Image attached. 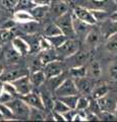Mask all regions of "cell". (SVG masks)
<instances>
[{
    "instance_id": "cell-12",
    "label": "cell",
    "mask_w": 117,
    "mask_h": 122,
    "mask_svg": "<svg viewBox=\"0 0 117 122\" xmlns=\"http://www.w3.org/2000/svg\"><path fill=\"white\" fill-rule=\"evenodd\" d=\"M102 40L104 39L102 37L99 28H93L89 30V33L85 37V44L86 45V47L91 49H95L97 46L100 45Z\"/></svg>"
},
{
    "instance_id": "cell-35",
    "label": "cell",
    "mask_w": 117,
    "mask_h": 122,
    "mask_svg": "<svg viewBox=\"0 0 117 122\" xmlns=\"http://www.w3.org/2000/svg\"><path fill=\"white\" fill-rule=\"evenodd\" d=\"M90 100L86 96H80L78 97V100H77V104H76V109L77 111H85L89 108V105H90Z\"/></svg>"
},
{
    "instance_id": "cell-34",
    "label": "cell",
    "mask_w": 117,
    "mask_h": 122,
    "mask_svg": "<svg viewBox=\"0 0 117 122\" xmlns=\"http://www.w3.org/2000/svg\"><path fill=\"white\" fill-rule=\"evenodd\" d=\"M37 4L33 0H20L16 5V10H31Z\"/></svg>"
},
{
    "instance_id": "cell-42",
    "label": "cell",
    "mask_w": 117,
    "mask_h": 122,
    "mask_svg": "<svg viewBox=\"0 0 117 122\" xmlns=\"http://www.w3.org/2000/svg\"><path fill=\"white\" fill-rule=\"evenodd\" d=\"M100 120H105V121H115L117 120V117L115 115V113L107 112V111H101L99 114Z\"/></svg>"
},
{
    "instance_id": "cell-1",
    "label": "cell",
    "mask_w": 117,
    "mask_h": 122,
    "mask_svg": "<svg viewBox=\"0 0 117 122\" xmlns=\"http://www.w3.org/2000/svg\"><path fill=\"white\" fill-rule=\"evenodd\" d=\"M6 106L11 110L14 117L17 120H29L30 115V107L22 99H12L10 102L6 103Z\"/></svg>"
},
{
    "instance_id": "cell-21",
    "label": "cell",
    "mask_w": 117,
    "mask_h": 122,
    "mask_svg": "<svg viewBox=\"0 0 117 122\" xmlns=\"http://www.w3.org/2000/svg\"><path fill=\"white\" fill-rule=\"evenodd\" d=\"M49 11H50V5H36L30 10V12L32 13L35 20H41L46 16Z\"/></svg>"
},
{
    "instance_id": "cell-53",
    "label": "cell",
    "mask_w": 117,
    "mask_h": 122,
    "mask_svg": "<svg viewBox=\"0 0 117 122\" xmlns=\"http://www.w3.org/2000/svg\"><path fill=\"white\" fill-rule=\"evenodd\" d=\"M114 1H115V3H116V4H117V0H114Z\"/></svg>"
},
{
    "instance_id": "cell-52",
    "label": "cell",
    "mask_w": 117,
    "mask_h": 122,
    "mask_svg": "<svg viewBox=\"0 0 117 122\" xmlns=\"http://www.w3.org/2000/svg\"><path fill=\"white\" fill-rule=\"evenodd\" d=\"M115 115H116V117H117V107H116V110H115Z\"/></svg>"
},
{
    "instance_id": "cell-36",
    "label": "cell",
    "mask_w": 117,
    "mask_h": 122,
    "mask_svg": "<svg viewBox=\"0 0 117 122\" xmlns=\"http://www.w3.org/2000/svg\"><path fill=\"white\" fill-rule=\"evenodd\" d=\"M13 34L10 30L8 29H3V30H0V45L7 43L8 41L12 40L13 39Z\"/></svg>"
},
{
    "instance_id": "cell-26",
    "label": "cell",
    "mask_w": 117,
    "mask_h": 122,
    "mask_svg": "<svg viewBox=\"0 0 117 122\" xmlns=\"http://www.w3.org/2000/svg\"><path fill=\"white\" fill-rule=\"evenodd\" d=\"M102 73V68L98 61H93L88 67V76L92 77L94 79L99 78Z\"/></svg>"
},
{
    "instance_id": "cell-44",
    "label": "cell",
    "mask_w": 117,
    "mask_h": 122,
    "mask_svg": "<svg viewBox=\"0 0 117 122\" xmlns=\"http://www.w3.org/2000/svg\"><path fill=\"white\" fill-rule=\"evenodd\" d=\"M12 99H14V96L12 95H10L9 93H7V92L3 91L0 93V103H3V104H6V103L10 102Z\"/></svg>"
},
{
    "instance_id": "cell-25",
    "label": "cell",
    "mask_w": 117,
    "mask_h": 122,
    "mask_svg": "<svg viewBox=\"0 0 117 122\" xmlns=\"http://www.w3.org/2000/svg\"><path fill=\"white\" fill-rule=\"evenodd\" d=\"M66 78H67L66 73L65 72H62L61 74H58L56 76H53V77H50V78H48L47 81H48V85L50 86V89L54 92Z\"/></svg>"
},
{
    "instance_id": "cell-24",
    "label": "cell",
    "mask_w": 117,
    "mask_h": 122,
    "mask_svg": "<svg viewBox=\"0 0 117 122\" xmlns=\"http://www.w3.org/2000/svg\"><path fill=\"white\" fill-rule=\"evenodd\" d=\"M40 94H41V97H42L45 109L48 110V111H52V110H53V106H54V101L55 100L52 98L51 93L46 89V90L41 91Z\"/></svg>"
},
{
    "instance_id": "cell-45",
    "label": "cell",
    "mask_w": 117,
    "mask_h": 122,
    "mask_svg": "<svg viewBox=\"0 0 117 122\" xmlns=\"http://www.w3.org/2000/svg\"><path fill=\"white\" fill-rule=\"evenodd\" d=\"M20 0H3V6L5 7L6 9H15L16 5Z\"/></svg>"
},
{
    "instance_id": "cell-40",
    "label": "cell",
    "mask_w": 117,
    "mask_h": 122,
    "mask_svg": "<svg viewBox=\"0 0 117 122\" xmlns=\"http://www.w3.org/2000/svg\"><path fill=\"white\" fill-rule=\"evenodd\" d=\"M88 111H91V112H93V113H95L97 114V115H99V114L101 113V108H100V106H99V103H98V101L96 100V99H91L90 100V105H89V108L86 109Z\"/></svg>"
},
{
    "instance_id": "cell-54",
    "label": "cell",
    "mask_w": 117,
    "mask_h": 122,
    "mask_svg": "<svg viewBox=\"0 0 117 122\" xmlns=\"http://www.w3.org/2000/svg\"><path fill=\"white\" fill-rule=\"evenodd\" d=\"M0 16H1V10H0Z\"/></svg>"
},
{
    "instance_id": "cell-11",
    "label": "cell",
    "mask_w": 117,
    "mask_h": 122,
    "mask_svg": "<svg viewBox=\"0 0 117 122\" xmlns=\"http://www.w3.org/2000/svg\"><path fill=\"white\" fill-rule=\"evenodd\" d=\"M64 69H65V64L61 61H59L58 59L53 60L51 62L47 63L46 65L44 66V72L46 74L47 79L50 77H53V76H56L58 74H61L62 72H64Z\"/></svg>"
},
{
    "instance_id": "cell-43",
    "label": "cell",
    "mask_w": 117,
    "mask_h": 122,
    "mask_svg": "<svg viewBox=\"0 0 117 122\" xmlns=\"http://www.w3.org/2000/svg\"><path fill=\"white\" fill-rule=\"evenodd\" d=\"M51 43L49 42V40L47 38H41L39 40V50L40 51H45V50H49V49H52Z\"/></svg>"
},
{
    "instance_id": "cell-48",
    "label": "cell",
    "mask_w": 117,
    "mask_h": 122,
    "mask_svg": "<svg viewBox=\"0 0 117 122\" xmlns=\"http://www.w3.org/2000/svg\"><path fill=\"white\" fill-rule=\"evenodd\" d=\"M110 17L112 18L113 20L117 21V10H116V11H114V12H112V13L110 14Z\"/></svg>"
},
{
    "instance_id": "cell-22",
    "label": "cell",
    "mask_w": 117,
    "mask_h": 122,
    "mask_svg": "<svg viewBox=\"0 0 117 122\" xmlns=\"http://www.w3.org/2000/svg\"><path fill=\"white\" fill-rule=\"evenodd\" d=\"M30 78H31V81L33 83L34 86L39 87L45 82V81L47 79L46 74L43 69H39V70H35L32 71L31 75H30Z\"/></svg>"
},
{
    "instance_id": "cell-38",
    "label": "cell",
    "mask_w": 117,
    "mask_h": 122,
    "mask_svg": "<svg viewBox=\"0 0 117 122\" xmlns=\"http://www.w3.org/2000/svg\"><path fill=\"white\" fill-rule=\"evenodd\" d=\"M37 20H34V21H30L27 22V24H21L22 25V30L25 32L29 35H32V34H35L37 30H38V25L36 24Z\"/></svg>"
},
{
    "instance_id": "cell-14",
    "label": "cell",
    "mask_w": 117,
    "mask_h": 122,
    "mask_svg": "<svg viewBox=\"0 0 117 122\" xmlns=\"http://www.w3.org/2000/svg\"><path fill=\"white\" fill-rule=\"evenodd\" d=\"M69 9L68 3L65 2L64 0H56L53 1L52 0V3L50 5V11L49 12L51 13L52 16H54L55 18H57L59 16H61L64 13H66Z\"/></svg>"
},
{
    "instance_id": "cell-41",
    "label": "cell",
    "mask_w": 117,
    "mask_h": 122,
    "mask_svg": "<svg viewBox=\"0 0 117 122\" xmlns=\"http://www.w3.org/2000/svg\"><path fill=\"white\" fill-rule=\"evenodd\" d=\"M2 89H3V91L7 92V93H9L10 95H12V96H14V97L18 96L15 87H14V86L10 81H4V82H3L2 83Z\"/></svg>"
},
{
    "instance_id": "cell-7",
    "label": "cell",
    "mask_w": 117,
    "mask_h": 122,
    "mask_svg": "<svg viewBox=\"0 0 117 122\" xmlns=\"http://www.w3.org/2000/svg\"><path fill=\"white\" fill-rule=\"evenodd\" d=\"M75 81V85L77 86L78 93L82 96H92L93 90L96 86V81L95 79L90 77V76H84V77H80V78H73Z\"/></svg>"
},
{
    "instance_id": "cell-8",
    "label": "cell",
    "mask_w": 117,
    "mask_h": 122,
    "mask_svg": "<svg viewBox=\"0 0 117 122\" xmlns=\"http://www.w3.org/2000/svg\"><path fill=\"white\" fill-rule=\"evenodd\" d=\"M98 28L100 30L104 41L117 35V21L113 20L111 17H108L106 20L100 21Z\"/></svg>"
},
{
    "instance_id": "cell-15",
    "label": "cell",
    "mask_w": 117,
    "mask_h": 122,
    "mask_svg": "<svg viewBox=\"0 0 117 122\" xmlns=\"http://www.w3.org/2000/svg\"><path fill=\"white\" fill-rule=\"evenodd\" d=\"M22 100H24L30 107H34V108H38L41 110H45V106L42 100V97H41L40 94L38 93H34V92H31L25 96L20 97Z\"/></svg>"
},
{
    "instance_id": "cell-17",
    "label": "cell",
    "mask_w": 117,
    "mask_h": 122,
    "mask_svg": "<svg viewBox=\"0 0 117 122\" xmlns=\"http://www.w3.org/2000/svg\"><path fill=\"white\" fill-rule=\"evenodd\" d=\"M12 47L20 56H25L31 52L30 44L20 37H15L12 39Z\"/></svg>"
},
{
    "instance_id": "cell-28",
    "label": "cell",
    "mask_w": 117,
    "mask_h": 122,
    "mask_svg": "<svg viewBox=\"0 0 117 122\" xmlns=\"http://www.w3.org/2000/svg\"><path fill=\"white\" fill-rule=\"evenodd\" d=\"M45 110H41L38 108H34L31 107L30 109V115H29V120L33 121H45Z\"/></svg>"
},
{
    "instance_id": "cell-30",
    "label": "cell",
    "mask_w": 117,
    "mask_h": 122,
    "mask_svg": "<svg viewBox=\"0 0 117 122\" xmlns=\"http://www.w3.org/2000/svg\"><path fill=\"white\" fill-rule=\"evenodd\" d=\"M20 55L15 51V49L13 47L7 49L5 51V60L8 63H11V64L16 63L18 61V59H20Z\"/></svg>"
},
{
    "instance_id": "cell-16",
    "label": "cell",
    "mask_w": 117,
    "mask_h": 122,
    "mask_svg": "<svg viewBox=\"0 0 117 122\" xmlns=\"http://www.w3.org/2000/svg\"><path fill=\"white\" fill-rule=\"evenodd\" d=\"M72 24H73L75 35L78 37H86V34L89 33V30H91V28L94 26V25L86 24L85 21H82L80 18H77L73 13H72Z\"/></svg>"
},
{
    "instance_id": "cell-47",
    "label": "cell",
    "mask_w": 117,
    "mask_h": 122,
    "mask_svg": "<svg viewBox=\"0 0 117 122\" xmlns=\"http://www.w3.org/2000/svg\"><path fill=\"white\" fill-rule=\"evenodd\" d=\"M37 5H51L52 0H33Z\"/></svg>"
},
{
    "instance_id": "cell-5",
    "label": "cell",
    "mask_w": 117,
    "mask_h": 122,
    "mask_svg": "<svg viewBox=\"0 0 117 122\" xmlns=\"http://www.w3.org/2000/svg\"><path fill=\"white\" fill-rule=\"evenodd\" d=\"M54 94L57 98L65 97V96H71V95H80L77 90V86L75 85L74 79L66 78L61 85H60L57 89L54 91Z\"/></svg>"
},
{
    "instance_id": "cell-37",
    "label": "cell",
    "mask_w": 117,
    "mask_h": 122,
    "mask_svg": "<svg viewBox=\"0 0 117 122\" xmlns=\"http://www.w3.org/2000/svg\"><path fill=\"white\" fill-rule=\"evenodd\" d=\"M107 51L112 52V53H116L117 52V35L113 36L110 39L106 40V44H105Z\"/></svg>"
},
{
    "instance_id": "cell-18",
    "label": "cell",
    "mask_w": 117,
    "mask_h": 122,
    "mask_svg": "<svg viewBox=\"0 0 117 122\" xmlns=\"http://www.w3.org/2000/svg\"><path fill=\"white\" fill-rule=\"evenodd\" d=\"M27 72L21 70L20 68L17 67H12L10 69H4V71L2 72V74L0 75V79L3 81H12L14 79H16L18 77H20L22 75H25Z\"/></svg>"
},
{
    "instance_id": "cell-39",
    "label": "cell",
    "mask_w": 117,
    "mask_h": 122,
    "mask_svg": "<svg viewBox=\"0 0 117 122\" xmlns=\"http://www.w3.org/2000/svg\"><path fill=\"white\" fill-rule=\"evenodd\" d=\"M108 75L112 81H117V60L113 61L108 66Z\"/></svg>"
},
{
    "instance_id": "cell-6",
    "label": "cell",
    "mask_w": 117,
    "mask_h": 122,
    "mask_svg": "<svg viewBox=\"0 0 117 122\" xmlns=\"http://www.w3.org/2000/svg\"><path fill=\"white\" fill-rule=\"evenodd\" d=\"M55 50L57 53L58 58L66 59L80 50V46L74 39H67L59 48L55 49Z\"/></svg>"
},
{
    "instance_id": "cell-46",
    "label": "cell",
    "mask_w": 117,
    "mask_h": 122,
    "mask_svg": "<svg viewBox=\"0 0 117 122\" xmlns=\"http://www.w3.org/2000/svg\"><path fill=\"white\" fill-rule=\"evenodd\" d=\"M86 121H100V117L99 115H97V114L91 112V111H88L86 110Z\"/></svg>"
},
{
    "instance_id": "cell-3",
    "label": "cell",
    "mask_w": 117,
    "mask_h": 122,
    "mask_svg": "<svg viewBox=\"0 0 117 122\" xmlns=\"http://www.w3.org/2000/svg\"><path fill=\"white\" fill-rule=\"evenodd\" d=\"M55 24L57 25L64 36H66L68 39H74L76 35H75L73 24H72V12L67 11L61 16L56 18Z\"/></svg>"
},
{
    "instance_id": "cell-19",
    "label": "cell",
    "mask_w": 117,
    "mask_h": 122,
    "mask_svg": "<svg viewBox=\"0 0 117 122\" xmlns=\"http://www.w3.org/2000/svg\"><path fill=\"white\" fill-rule=\"evenodd\" d=\"M37 57L43 66H45L47 63L51 62V61L58 59L57 53H56V50L54 48L49 49V50H45V51H40Z\"/></svg>"
},
{
    "instance_id": "cell-33",
    "label": "cell",
    "mask_w": 117,
    "mask_h": 122,
    "mask_svg": "<svg viewBox=\"0 0 117 122\" xmlns=\"http://www.w3.org/2000/svg\"><path fill=\"white\" fill-rule=\"evenodd\" d=\"M68 110H70V108L64 102H62L61 100H60V99L57 98L54 101V106H53V110H52V111H55V112L63 114V113L67 112Z\"/></svg>"
},
{
    "instance_id": "cell-51",
    "label": "cell",
    "mask_w": 117,
    "mask_h": 122,
    "mask_svg": "<svg viewBox=\"0 0 117 122\" xmlns=\"http://www.w3.org/2000/svg\"><path fill=\"white\" fill-rule=\"evenodd\" d=\"M65 2H67V3H70V2H72V1H74V0H64Z\"/></svg>"
},
{
    "instance_id": "cell-20",
    "label": "cell",
    "mask_w": 117,
    "mask_h": 122,
    "mask_svg": "<svg viewBox=\"0 0 117 122\" xmlns=\"http://www.w3.org/2000/svg\"><path fill=\"white\" fill-rule=\"evenodd\" d=\"M13 21L18 22V24H27L30 21H34L35 18L29 10H16L13 13Z\"/></svg>"
},
{
    "instance_id": "cell-13",
    "label": "cell",
    "mask_w": 117,
    "mask_h": 122,
    "mask_svg": "<svg viewBox=\"0 0 117 122\" xmlns=\"http://www.w3.org/2000/svg\"><path fill=\"white\" fill-rule=\"evenodd\" d=\"M90 57V53L86 50H78L75 52L73 55H71L68 58H66V63L69 67H74V66H81L85 65L86 61H88Z\"/></svg>"
},
{
    "instance_id": "cell-4",
    "label": "cell",
    "mask_w": 117,
    "mask_h": 122,
    "mask_svg": "<svg viewBox=\"0 0 117 122\" xmlns=\"http://www.w3.org/2000/svg\"><path fill=\"white\" fill-rule=\"evenodd\" d=\"M97 101L102 111L115 113L117 107V91H110L105 96L98 99Z\"/></svg>"
},
{
    "instance_id": "cell-31",
    "label": "cell",
    "mask_w": 117,
    "mask_h": 122,
    "mask_svg": "<svg viewBox=\"0 0 117 122\" xmlns=\"http://www.w3.org/2000/svg\"><path fill=\"white\" fill-rule=\"evenodd\" d=\"M45 38H46V37H45ZM47 39H48L49 42L51 43L52 47H53L54 49H57V48H59L60 46H61L67 39H68V38H67L66 36H64L63 34H61V35L53 36V37H49V38H47Z\"/></svg>"
},
{
    "instance_id": "cell-32",
    "label": "cell",
    "mask_w": 117,
    "mask_h": 122,
    "mask_svg": "<svg viewBox=\"0 0 117 122\" xmlns=\"http://www.w3.org/2000/svg\"><path fill=\"white\" fill-rule=\"evenodd\" d=\"M78 97H80L78 95H71V96H65V97L58 98V99H60L62 102L65 103V104L68 106L70 109H75V108H76Z\"/></svg>"
},
{
    "instance_id": "cell-2",
    "label": "cell",
    "mask_w": 117,
    "mask_h": 122,
    "mask_svg": "<svg viewBox=\"0 0 117 122\" xmlns=\"http://www.w3.org/2000/svg\"><path fill=\"white\" fill-rule=\"evenodd\" d=\"M76 5L86 7L91 10H105L109 11L114 9L116 3L114 0H75Z\"/></svg>"
},
{
    "instance_id": "cell-49",
    "label": "cell",
    "mask_w": 117,
    "mask_h": 122,
    "mask_svg": "<svg viewBox=\"0 0 117 122\" xmlns=\"http://www.w3.org/2000/svg\"><path fill=\"white\" fill-rule=\"evenodd\" d=\"M0 121H5V118L3 116V114L1 113V111H0Z\"/></svg>"
},
{
    "instance_id": "cell-9",
    "label": "cell",
    "mask_w": 117,
    "mask_h": 122,
    "mask_svg": "<svg viewBox=\"0 0 117 122\" xmlns=\"http://www.w3.org/2000/svg\"><path fill=\"white\" fill-rule=\"evenodd\" d=\"M12 85L15 87V90L17 92L18 96L21 97V96H25L29 93L33 92V83L31 81V78H30V75L25 74V75H22L20 77H18L14 81H10Z\"/></svg>"
},
{
    "instance_id": "cell-27",
    "label": "cell",
    "mask_w": 117,
    "mask_h": 122,
    "mask_svg": "<svg viewBox=\"0 0 117 122\" xmlns=\"http://www.w3.org/2000/svg\"><path fill=\"white\" fill-rule=\"evenodd\" d=\"M69 74L72 78H80L88 75V67L85 65L74 66L69 68Z\"/></svg>"
},
{
    "instance_id": "cell-10",
    "label": "cell",
    "mask_w": 117,
    "mask_h": 122,
    "mask_svg": "<svg viewBox=\"0 0 117 122\" xmlns=\"http://www.w3.org/2000/svg\"><path fill=\"white\" fill-rule=\"evenodd\" d=\"M72 13L77 18H80V20H81L82 21H85V22H86V24H89L91 25H98V22L96 20L95 16H94L92 10L89 9V8H86V7L76 5L73 8Z\"/></svg>"
},
{
    "instance_id": "cell-23",
    "label": "cell",
    "mask_w": 117,
    "mask_h": 122,
    "mask_svg": "<svg viewBox=\"0 0 117 122\" xmlns=\"http://www.w3.org/2000/svg\"><path fill=\"white\" fill-rule=\"evenodd\" d=\"M110 91H111V87L108 85H106V83H104V82L96 83V86L93 90V93H92V98L98 100V99H100L103 96H105V95H106L107 93H109Z\"/></svg>"
},
{
    "instance_id": "cell-29",
    "label": "cell",
    "mask_w": 117,
    "mask_h": 122,
    "mask_svg": "<svg viewBox=\"0 0 117 122\" xmlns=\"http://www.w3.org/2000/svg\"><path fill=\"white\" fill-rule=\"evenodd\" d=\"M62 32L60 28L53 22V24H49L45 26L44 29V36L46 38H49V37H53V36H57V35H61Z\"/></svg>"
},
{
    "instance_id": "cell-50",
    "label": "cell",
    "mask_w": 117,
    "mask_h": 122,
    "mask_svg": "<svg viewBox=\"0 0 117 122\" xmlns=\"http://www.w3.org/2000/svg\"><path fill=\"white\" fill-rule=\"evenodd\" d=\"M4 71V68H3V66L2 65H0V75L2 74V72Z\"/></svg>"
}]
</instances>
